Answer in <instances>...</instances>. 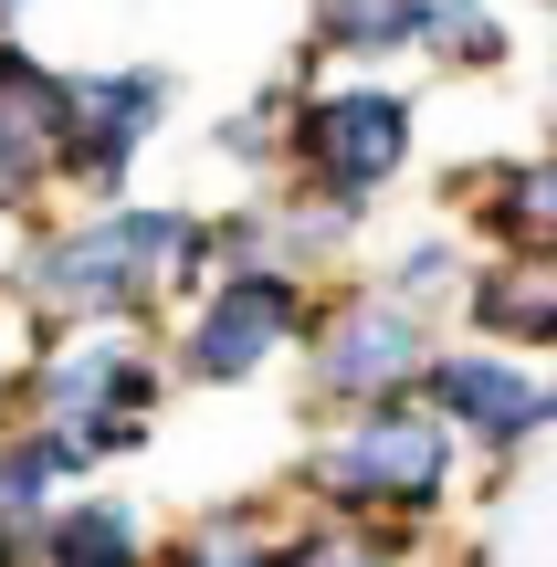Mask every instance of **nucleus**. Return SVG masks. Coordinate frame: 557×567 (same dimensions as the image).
Wrapping results in <instances>:
<instances>
[{"label": "nucleus", "instance_id": "nucleus-4", "mask_svg": "<svg viewBox=\"0 0 557 567\" xmlns=\"http://www.w3.org/2000/svg\"><path fill=\"white\" fill-rule=\"evenodd\" d=\"M295 137H306L316 189H327V200H358V189H379L411 158V105L400 95H316Z\"/></svg>", "mask_w": 557, "mask_h": 567}, {"label": "nucleus", "instance_id": "nucleus-1", "mask_svg": "<svg viewBox=\"0 0 557 567\" xmlns=\"http://www.w3.org/2000/svg\"><path fill=\"white\" fill-rule=\"evenodd\" d=\"M442 473H453L442 421H421V410H369L348 442H327L316 484H327L337 505H432Z\"/></svg>", "mask_w": 557, "mask_h": 567}, {"label": "nucleus", "instance_id": "nucleus-19", "mask_svg": "<svg viewBox=\"0 0 557 567\" xmlns=\"http://www.w3.org/2000/svg\"><path fill=\"white\" fill-rule=\"evenodd\" d=\"M0 11H21V0H0Z\"/></svg>", "mask_w": 557, "mask_h": 567}, {"label": "nucleus", "instance_id": "nucleus-12", "mask_svg": "<svg viewBox=\"0 0 557 567\" xmlns=\"http://www.w3.org/2000/svg\"><path fill=\"white\" fill-rule=\"evenodd\" d=\"M316 32L348 53H390V42H421V0H316Z\"/></svg>", "mask_w": 557, "mask_h": 567}, {"label": "nucleus", "instance_id": "nucleus-18", "mask_svg": "<svg viewBox=\"0 0 557 567\" xmlns=\"http://www.w3.org/2000/svg\"><path fill=\"white\" fill-rule=\"evenodd\" d=\"M264 147H274V105H252V116L221 126V158H264Z\"/></svg>", "mask_w": 557, "mask_h": 567}, {"label": "nucleus", "instance_id": "nucleus-10", "mask_svg": "<svg viewBox=\"0 0 557 567\" xmlns=\"http://www.w3.org/2000/svg\"><path fill=\"white\" fill-rule=\"evenodd\" d=\"M474 316L495 337H557V264H505L474 284Z\"/></svg>", "mask_w": 557, "mask_h": 567}, {"label": "nucleus", "instance_id": "nucleus-17", "mask_svg": "<svg viewBox=\"0 0 557 567\" xmlns=\"http://www.w3.org/2000/svg\"><path fill=\"white\" fill-rule=\"evenodd\" d=\"M442 284H453V252H442V243H421L411 264H400V295H411V305H432Z\"/></svg>", "mask_w": 557, "mask_h": 567}, {"label": "nucleus", "instance_id": "nucleus-16", "mask_svg": "<svg viewBox=\"0 0 557 567\" xmlns=\"http://www.w3.org/2000/svg\"><path fill=\"white\" fill-rule=\"evenodd\" d=\"M42 168H53V137H42V126H21V116H0V200H21Z\"/></svg>", "mask_w": 557, "mask_h": 567}, {"label": "nucleus", "instance_id": "nucleus-14", "mask_svg": "<svg viewBox=\"0 0 557 567\" xmlns=\"http://www.w3.org/2000/svg\"><path fill=\"white\" fill-rule=\"evenodd\" d=\"M421 42H442V53H463V63H495L505 53L495 21H484V0H421Z\"/></svg>", "mask_w": 557, "mask_h": 567}, {"label": "nucleus", "instance_id": "nucleus-6", "mask_svg": "<svg viewBox=\"0 0 557 567\" xmlns=\"http://www.w3.org/2000/svg\"><path fill=\"white\" fill-rule=\"evenodd\" d=\"M421 379H432V400L453 410V421H474L484 442H526V431L557 410V389L526 379V368H505V358H432Z\"/></svg>", "mask_w": 557, "mask_h": 567}, {"label": "nucleus", "instance_id": "nucleus-13", "mask_svg": "<svg viewBox=\"0 0 557 567\" xmlns=\"http://www.w3.org/2000/svg\"><path fill=\"white\" fill-rule=\"evenodd\" d=\"M63 105H74V84H63V74H42L32 53H11V42H0V116H21V126H42V137H53V126H63Z\"/></svg>", "mask_w": 557, "mask_h": 567}, {"label": "nucleus", "instance_id": "nucleus-7", "mask_svg": "<svg viewBox=\"0 0 557 567\" xmlns=\"http://www.w3.org/2000/svg\"><path fill=\"white\" fill-rule=\"evenodd\" d=\"M411 368H421V326L400 316V305H358V316H337L327 368H316V379H327L337 400H390Z\"/></svg>", "mask_w": 557, "mask_h": 567}, {"label": "nucleus", "instance_id": "nucleus-15", "mask_svg": "<svg viewBox=\"0 0 557 567\" xmlns=\"http://www.w3.org/2000/svg\"><path fill=\"white\" fill-rule=\"evenodd\" d=\"M495 231H516V243H537V231H557V168H516L495 200Z\"/></svg>", "mask_w": 557, "mask_h": 567}, {"label": "nucleus", "instance_id": "nucleus-2", "mask_svg": "<svg viewBox=\"0 0 557 567\" xmlns=\"http://www.w3.org/2000/svg\"><path fill=\"white\" fill-rule=\"evenodd\" d=\"M295 326H306V284L274 274V264H252V274L210 284V305H200V326H189L179 358H189V379H252Z\"/></svg>", "mask_w": 557, "mask_h": 567}, {"label": "nucleus", "instance_id": "nucleus-8", "mask_svg": "<svg viewBox=\"0 0 557 567\" xmlns=\"http://www.w3.org/2000/svg\"><path fill=\"white\" fill-rule=\"evenodd\" d=\"M32 410L42 421H95V410H147V358H126L116 337H84L63 347L53 368L32 379Z\"/></svg>", "mask_w": 557, "mask_h": 567}, {"label": "nucleus", "instance_id": "nucleus-9", "mask_svg": "<svg viewBox=\"0 0 557 567\" xmlns=\"http://www.w3.org/2000/svg\"><path fill=\"white\" fill-rule=\"evenodd\" d=\"M126 252H137V284L168 295V284H200V221L189 210H116Z\"/></svg>", "mask_w": 557, "mask_h": 567}, {"label": "nucleus", "instance_id": "nucleus-11", "mask_svg": "<svg viewBox=\"0 0 557 567\" xmlns=\"http://www.w3.org/2000/svg\"><path fill=\"white\" fill-rule=\"evenodd\" d=\"M32 557H63V567H126V557H137V526H126L116 505H84V515L32 526Z\"/></svg>", "mask_w": 557, "mask_h": 567}, {"label": "nucleus", "instance_id": "nucleus-3", "mask_svg": "<svg viewBox=\"0 0 557 567\" xmlns=\"http://www.w3.org/2000/svg\"><path fill=\"white\" fill-rule=\"evenodd\" d=\"M158 105H168V74H158V63L74 84V105H63V126H53V158L74 168V179L95 189V200H116L126 158H137V147L158 137Z\"/></svg>", "mask_w": 557, "mask_h": 567}, {"label": "nucleus", "instance_id": "nucleus-5", "mask_svg": "<svg viewBox=\"0 0 557 567\" xmlns=\"http://www.w3.org/2000/svg\"><path fill=\"white\" fill-rule=\"evenodd\" d=\"M32 295H42V305H63V316H126L147 284H137V252H126L116 210H105L95 231H63V243L32 264Z\"/></svg>", "mask_w": 557, "mask_h": 567}]
</instances>
